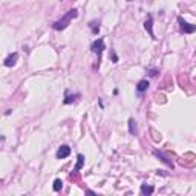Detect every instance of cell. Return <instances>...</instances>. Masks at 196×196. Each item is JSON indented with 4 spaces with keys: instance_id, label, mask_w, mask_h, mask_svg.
<instances>
[{
    "instance_id": "obj_1",
    "label": "cell",
    "mask_w": 196,
    "mask_h": 196,
    "mask_svg": "<svg viewBox=\"0 0 196 196\" xmlns=\"http://www.w3.org/2000/svg\"><path fill=\"white\" fill-rule=\"evenodd\" d=\"M75 17H77V9H71L63 19H60L58 22L54 23V29H55V31H61V29H65V28L72 22V19H75Z\"/></svg>"
},
{
    "instance_id": "obj_2",
    "label": "cell",
    "mask_w": 196,
    "mask_h": 196,
    "mask_svg": "<svg viewBox=\"0 0 196 196\" xmlns=\"http://www.w3.org/2000/svg\"><path fill=\"white\" fill-rule=\"evenodd\" d=\"M90 49H92V52H94V54H97V55H98V65H100V60H101V54H103V51H104V40H103V39L95 40V41L92 43Z\"/></svg>"
},
{
    "instance_id": "obj_3",
    "label": "cell",
    "mask_w": 196,
    "mask_h": 196,
    "mask_svg": "<svg viewBox=\"0 0 196 196\" xmlns=\"http://www.w3.org/2000/svg\"><path fill=\"white\" fill-rule=\"evenodd\" d=\"M178 23H179V26H181V29H182L184 34H192V32H195L196 31V25L187 23L182 17H178Z\"/></svg>"
},
{
    "instance_id": "obj_4",
    "label": "cell",
    "mask_w": 196,
    "mask_h": 196,
    "mask_svg": "<svg viewBox=\"0 0 196 196\" xmlns=\"http://www.w3.org/2000/svg\"><path fill=\"white\" fill-rule=\"evenodd\" d=\"M69 155H71V147H69V146H61V147H58V150H57V158H58V159L68 158Z\"/></svg>"
},
{
    "instance_id": "obj_5",
    "label": "cell",
    "mask_w": 196,
    "mask_h": 196,
    "mask_svg": "<svg viewBox=\"0 0 196 196\" xmlns=\"http://www.w3.org/2000/svg\"><path fill=\"white\" fill-rule=\"evenodd\" d=\"M17 58H19V54H17V52H14V54L8 55V57H6V60H5V66H8V68L14 66V65H15V61H17Z\"/></svg>"
},
{
    "instance_id": "obj_6",
    "label": "cell",
    "mask_w": 196,
    "mask_h": 196,
    "mask_svg": "<svg viewBox=\"0 0 196 196\" xmlns=\"http://www.w3.org/2000/svg\"><path fill=\"white\" fill-rule=\"evenodd\" d=\"M77 159H78V161H77V165L74 167V170H72V173H71V176H74V175H77V173H78V172H80V169L83 167V164H84V156H83V155H78V156H77Z\"/></svg>"
},
{
    "instance_id": "obj_7",
    "label": "cell",
    "mask_w": 196,
    "mask_h": 196,
    "mask_svg": "<svg viewBox=\"0 0 196 196\" xmlns=\"http://www.w3.org/2000/svg\"><path fill=\"white\" fill-rule=\"evenodd\" d=\"M129 132H130V135H138V126L133 118L129 119Z\"/></svg>"
},
{
    "instance_id": "obj_8",
    "label": "cell",
    "mask_w": 196,
    "mask_h": 196,
    "mask_svg": "<svg viewBox=\"0 0 196 196\" xmlns=\"http://www.w3.org/2000/svg\"><path fill=\"white\" fill-rule=\"evenodd\" d=\"M152 25H153V23H152V17H149V19L146 20V23H144V28H146V31H147V32L150 34V37H153V39H156V37H155V34H153V29H152Z\"/></svg>"
},
{
    "instance_id": "obj_9",
    "label": "cell",
    "mask_w": 196,
    "mask_h": 196,
    "mask_svg": "<svg viewBox=\"0 0 196 196\" xmlns=\"http://www.w3.org/2000/svg\"><path fill=\"white\" fill-rule=\"evenodd\" d=\"M147 87H149V81H147V80H141V81L138 83V86H136V90H138L140 94H143L144 90H147Z\"/></svg>"
},
{
    "instance_id": "obj_10",
    "label": "cell",
    "mask_w": 196,
    "mask_h": 196,
    "mask_svg": "<svg viewBox=\"0 0 196 196\" xmlns=\"http://www.w3.org/2000/svg\"><path fill=\"white\" fill-rule=\"evenodd\" d=\"M153 190H155V189H153V187H152V186H147V184H143V186H141V195H152V193H153Z\"/></svg>"
},
{
    "instance_id": "obj_11",
    "label": "cell",
    "mask_w": 196,
    "mask_h": 196,
    "mask_svg": "<svg viewBox=\"0 0 196 196\" xmlns=\"http://www.w3.org/2000/svg\"><path fill=\"white\" fill-rule=\"evenodd\" d=\"M153 153H155V156H158V158H159V159H161V161H162V162H165V164H167V165H169V167H170V169H173V164H172V162H170V161H169V159H167V158L164 156V155H162V153H159V152H158V150H155V152H153Z\"/></svg>"
},
{
    "instance_id": "obj_12",
    "label": "cell",
    "mask_w": 196,
    "mask_h": 196,
    "mask_svg": "<svg viewBox=\"0 0 196 196\" xmlns=\"http://www.w3.org/2000/svg\"><path fill=\"white\" fill-rule=\"evenodd\" d=\"M89 26H90V29H92V32H94L95 35H97V34L100 32V23H98L97 20H94V22H90V25H89Z\"/></svg>"
},
{
    "instance_id": "obj_13",
    "label": "cell",
    "mask_w": 196,
    "mask_h": 196,
    "mask_svg": "<svg viewBox=\"0 0 196 196\" xmlns=\"http://www.w3.org/2000/svg\"><path fill=\"white\" fill-rule=\"evenodd\" d=\"M77 97H78V95H66V98H65V104H71V103H74V101L77 100Z\"/></svg>"
},
{
    "instance_id": "obj_14",
    "label": "cell",
    "mask_w": 196,
    "mask_h": 196,
    "mask_svg": "<svg viewBox=\"0 0 196 196\" xmlns=\"http://www.w3.org/2000/svg\"><path fill=\"white\" fill-rule=\"evenodd\" d=\"M61 187H63L61 179H55V181H54V190H55V192H60V190H61Z\"/></svg>"
},
{
    "instance_id": "obj_15",
    "label": "cell",
    "mask_w": 196,
    "mask_h": 196,
    "mask_svg": "<svg viewBox=\"0 0 196 196\" xmlns=\"http://www.w3.org/2000/svg\"><path fill=\"white\" fill-rule=\"evenodd\" d=\"M150 132H152V135H153V140H155V141H161V138H162V136H161V133H158L155 129H150Z\"/></svg>"
},
{
    "instance_id": "obj_16",
    "label": "cell",
    "mask_w": 196,
    "mask_h": 196,
    "mask_svg": "<svg viewBox=\"0 0 196 196\" xmlns=\"http://www.w3.org/2000/svg\"><path fill=\"white\" fill-rule=\"evenodd\" d=\"M129 2H132V0H129Z\"/></svg>"
}]
</instances>
